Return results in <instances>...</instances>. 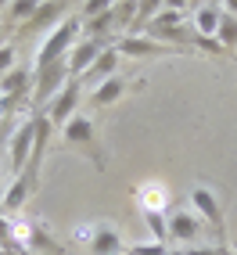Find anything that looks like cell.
<instances>
[{"label": "cell", "instance_id": "cell-3", "mask_svg": "<svg viewBox=\"0 0 237 255\" xmlns=\"http://www.w3.org/2000/svg\"><path fill=\"white\" fill-rule=\"evenodd\" d=\"M79 101H83V90H79V79H69L65 87L47 101V123L50 126H65L72 115H79Z\"/></svg>", "mask_w": 237, "mask_h": 255}, {"label": "cell", "instance_id": "cell-23", "mask_svg": "<svg viewBox=\"0 0 237 255\" xmlns=\"http://www.w3.org/2000/svg\"><path fill=\"white\" fill-rule=\"evenodd\" d=\"M54 14H65V7H61V4H40L32 22H54Z\"/></svg>", "mask_w": 237, "mask_h": 255}, {"label": "cell", "instance_id": "cell-4", "mask_svg": "<svg viewBox=\"0 0 237 255\" xmlns=\"http://www.w3.org/2000/svg\"><path fill=\"white\" fill-rule=\"evenodd\" d=\"M32 144H36V119H22L11 133V147H7V162L14 173H25L29 158H32Z\"/></svg>", "mask_w": 237, "mask_h": 255}, {"label": "cell", "instance_id": "cell-8", "mask_svg": "<svg viewBox=\"0 0 237 255\" xmlns=\"http://www.w3.org/2000/svg\"><path fill=\"white\" fill-rule=\"evenodd\" d=\"M191 212L201 219V223H209V227H223V209H219V201L216 194L209 191V187H191Z\"/></svg>", "mask_w": 237, "mask_h": 255}, {"label": "cell", "instance_id": "cell-12", "mask_svg": "<svg viewBox=\"0 0 237 255\" xmlns=\"http://www.w3.org/2000/svg\"><path fill=\"white\" fill-rule=\"evenodd\" d=\"M90 252H94V255H115V252H126L122 234L112 230L108 223H94V227H90Z\"/></svg>", "mask_w": 237, "mask_h": 255}, {"label": "cell", "instance_id": "cell-18", "mask_svg": "<svg viewBox=\"0 0 237 255\" xmlns=\"http://www.w3.org/2000/svg\"><path fill=\"white\" fill-rule=\"evenodd\" d=\"M144 227L151 234V241H158V245L169 241V216L165 212H144Z\"/></svg>", "mask_w": 237, "mask_h": 255}, {"label": "cell", "instance_id": "cell-6", "mask_svg": "<svg viewBox=\"0 0 237 255\" xmlns=\"http://www.w3.org/2000/svg\"><path fill=\"white\" fill-rule=\"evenodd\" d=\"M101 50H105L101 40H79L69 54H65V72H69V79H83V76H87L90 65L101 58Z\"/></svg>", "mask_w": 237, "mask_h": 255}, {"label": "cell", "instance_id": "cell-19", "mask_svg": "<svg viewBox=\"0 0 237 255\" xmlns=\"http://www.w3.org/2000/svg\"><path fill=\"white\" fill-rule=\"evenodd\" d=\"M216 40L223 50L237 47V18H230V14H223V22H219V32H216Z\"/></svg>", "mask_w": 237, "mask_h": 255}, {"label": "cell", "instance_id": "cell-25", "mask_svg": "<svg viewBox=\"0 0 237 255\" xmlns=\"http://www.w3.org/2000/svg\"><path fill=\"white\" fill-rule=\"evenodd\" d=\"M158 7H162L158 0H151V4H137V14H140L144 22H151V18H155V14H158Z\"/></svg>", "mask_w": 237, "mask_h": 255}, {"label": "cell", "instance_id": "cell-1", "mask_svg": "<svg viewBox=\"0 0 237 255\" xmlns=\"http://www.w3.org/2000/svg\"><path fill=\"white\" fill-rule=\"evenodd\" d=\"M79 40H83V14H65V18L50 29V36L40 43L36 58H32V72H40L54 61H65V54H69Z\"/></svg>", "mask_w": 237, "mask_h": 255}, {"label": "cell", "instance_id": "cell-13", "mask_svg": "<svg viewBox=\"0 0 237 255\" xmlns=\"http://www.w3.org/2000/svg\"><path fill=\"white\" fill-rule=\"evenodd\" d=\"M122 94H126V79H122V76H112V79H105V83H97V87H94L90 105H97V108L118 105V101H122Z\"/></svg>", "mask_w": 237, "mask_h": 255}, {"label": "cell", "instance_id": "cell-20", "mask_svg": "<svg viewBox=\"0 0 237 255\" xmlns=\"http://www.w3.org/2000/svg\"><path fill=\"white\" fill-rule=\"evenodd\" d=\"M36 0H18V4H7V14L11 22H25V18H36Z\"/></svg>", "mask_w": 237, "mask_h": 255}, {"label": "cell", "instance_id": "cell-11", "mask_svg": "<svg viewBox=\"0 0 237 255\" xmlns=\"http://www.w3.org/2000/svg\"><path fill=\"white\" fill-rule=\"evenodd\" d=\"M112 47L118 50V58H151V54H165L169 50L151 36H118Z\"/></svg>", "mask_w": 237, "mask_h": 255}, {"label": "cell", "instance_id": "cell-9", "mask_svg": "<svg viewBox=\"0 0 237 255\" xmlns=\"http://www.w3.org/2000/svg\"><path fill=\"white\" fill-rule=\"evenodd\" d=\"M219 22H223V4H194L191 7V25L198 40H216Z\"/></svg>", "mask_w": 237, "mask_h": 255}, {"label": "cell", "instance_id": "cell-29", "mask_svg": "<svg viewBox=\"0 0 237 255\" xmlns=\"http://www.w3.org/2000/svg\"><path fill=\"white\" fill-rule=\"evenodd\" d=\"M165 255H187V252H183V248H169Z\"/></svg>", "mask_w": 237, "mask_h": 255}, {"label": "cell", "instance_id": "cell-22", "mask_svg": "<svg viewBox=\"0 0 237 255\" xmlns=\"http://www.w3.org/2000/svg\"><path fill=\"white\" fill-rule=\"evenodd\" d=\"M14 69H18V50H14L11 43H4L0 47V76H7Z\"/></svg>", "mask_w": 237, "mask_h": 255}, {"label": "cell", "instance_id": "cell-14", "mask_svg": "<svg viewBox=\"0 0 237 255\" xmlns=\"http://www.w3.org/2000/svg\"><path fill=\"white\" fill-rule=\"evenodd\" d=\"M133 194H137L140 201V212H165V187L162 183H140V187H133Z\"/></svg>", "mask_w": 237, "mask_h": 255}, {"label": "cell", "instance_id": "cell-16", "mask_svg": "<svg viewBox=\"0 0 237 255\" xmlns=\"http://www.w3.org/2000/svg\"><path fill=\"white\" fill-rule=\"evenodd\" d=\"M29 69H22V65H18V69H14V72H7V76H0V97H14V94H22L25 90V83H29Z\"/></svg>", "mask_w": 237, "mask_h": 255}, {"label": "cell", "instance_id": "cell-31", "mask_svg": "<svg viewBox=\"0 0 237 255\" xmlns=\"http://www.w3.org/2000/svg\"><path fill=\"white\" fill-rule=\"evenodd\" d=\"M0 180H4V162H0Z\"/></svg>", "mask_w": 237, "mask_h": 255}, {"label": "cell", "instance_id": "cell-26", "mask_svg": "<svg viewBox=\"0 0 237 255\" xmlns=\"http://www.w3.org/2000/svg\"><path fill=\"white\" fill-rule=\"evenodd\" d=\"M187 255H227L223 248H209V245H194V248H183Z\"/></svg>", "mask_w": 237, "mask_h": 255}, {"label": "cell", "instance_id": "cell-33", "mask_svg": "<svg viewBox=\"0 0 237 255\" xmlns=\"http://www.w3.org/2000/svg\"><path fill=\"white\" fill-rule=\"evenodd\" d=\"M227 255H230V252H227Z\"/></svg>", "mask_w": 237, "mask_h": 255}, {"label": "cell", "instance_id": "cell-2", "mask_svg": "<svg viewBox=\"0 0 237 255\" xmlns=\"http://www.w3.org/2000/svg\"><path fill=\"white\" fill-rule=\"evenodd\" d=\"M61 144L65 147H83L87 155H94L97 169H101V151H97V129H94V119L90 115H72L69 123L61 126Z\"/></svg>", "mask_w": 237, "mask_h": 255}, {"label": "cell", "instance_id": "cell-24", "mask_svg": "<svg viewBox=\"0 0 237 255\" xmlns=\"http://www.w3.org/2000/svg\"><path fill=\"white\" fill-rule=\"evenodd\" d=\"M112 4H101V0H90V4H83V22L87 18H97V14H105Z\"/></svg>", "mask_w": 237, "mask_h": 255}, {"label": "cell", "instance_id": "cell-21", "mask_svg": "<svg viewBox=\"0 0 237 255\" xmlns=\"http://www.w3.org/2000/svg\"><path fill=\"white\" fill-rule=\"evenodd\" d=\"M169 252V245H158V241H137V245H126V252L122 255H165Z\"/></svg>", "mask_w": 237, "mask_h": 255}, {"label": "cell", "instance_id": "cell-17", "mask_svg": "<svg viewBox=\"0 0 237 255\" xmlns=\"http://www.w3.org/2000/svg\"><path fill=\"white\" fill-rule=\"evenodd\" d=\"M115 25V4L105 11V14H97V18H87L83 22V40H101V32L112 29Z\"/></svg>", "mask_w": 237, "mask_h": 255}, {"label": "cell", "instance_id": "cell-15", "mask_svg": "<svg viewBox=\"0 0 237 255\" xmlns=\"http://www.w3.org/2000/svg\"><path fill=\"white\" fill-rule=\"evenodd\" d=\"M112 76H118V50H115V47H105V50H101V58L90 65L87 79L105 83V79H112Z\"/></svg>", "mask_w": 237, "mask_h": 255}, {"label": "cell", "instance_id": "cell-10", "mask_svg": "<svg viewBox=\"0 0 237 255\" xmlns=\"http://www.w3.org/2000/svg\"><path fill=\"white\" fill-rule=\"evenodd\" d=\"M65 83H69V72H65V61H54V65H47V69L36 72V101H47L54 97Z\"/></svg>", "mask_w": 237, "mask_h": 255}, {"label": "cell", "instance_id": "cell-27", "mask_svg": "<svg viewBox=\"0 0 237 255\" xmlns=\"http://www.w3.org/2000/svg\"><path fill=\"white\" fill-rule=\"evenodd\" d=\"M0 255H32V252H25V248H14V245H7V248L0 252Z\"/></svg>", "mask_w": 237, "mask_h": 255}, {"label": "cell", "instance_id": "cell-5", "mask_svg": "<svg viewBox=\"0 0 237 255\" xmlns=\"http://www.w3.org/2000/svg\"><path fill=\"white\" fill-rule=\"evenodd\" d=\"M36 191V165H29L25 173H18L11 183H7V191L0 194V212L4 216H14V212H22V205L29 201V194Z\"/></svg>", "mask_w": 237, "mask_h": 255}, {"label": "cell", "instance_id": "cell-30", "mask_svg": "<svg viewBox=\"0 0 237 255\" xmlns=\"http://www.w3.org/2000/svg\"><path fill=\"white\" fill-rule=\"evenodd\" d=\"M4 108H7V101H4V97H0V115H4Z\"/></svg>", "mask_w": 237, "mask_h": 255}, {"label": "cell", "instance_id": "cell-28", "mask_svg": "<svg viewBox=\"0 0 237 255\" xmlns=\"http://www.w3.org/2000/svg\"><path fill=\"white\" fill-rule=\"evenodd\" d=\"M223 14H230V18H237V0H230V4H223Z\"/></svg>", "mask_w": 237, "mask_h": 255}, {"label": "cell", "instance_id": "cell-7", "mask_svg": "<svg viewBox=\"0 0 237 255\" xmlns=\"http://www.w3.org/2000/svg\"><path fill=\"white\" fill-rule=\"evenodd\" d=\"M198 237H201V219L191 212V209H176L173 216H169V241H176V245H198Z\"/></svg>", "mask_w": 237, "mask_h": 255}, {"label": "cell", "instance_id": "cell-32", "mask_svg": "<svg viewBox=\"0 0 237 255\" xmlns=\"http://www.w3.org/2000/svg\"><path fill=\"white\" fill-rule=\"evenodd\" d=\"M0 252H4V241H0Z\"/></svg>", "mask_w": 237, "mask_h": 255}]
</instances>
